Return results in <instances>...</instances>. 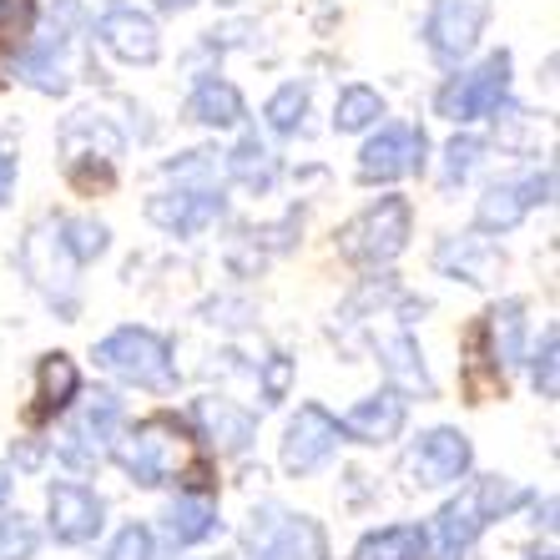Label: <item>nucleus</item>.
I'll use <instances>...</instances> for the list:
<instances>
[{
	"label": "nucleus",
	"mask_w": 560,
	"mask_h": 560,
	"mask_svg": "<svg viewBox=\"0 0 560 560\" xmlns=\"http://www.w3.org/2000/svg\"><path fill=\"white\" fill-rule=\"evenodd\" d=\"M117 465L127 469L131 485L142 490H162V485H192V490H208V465L192 455V440L172 415H152L142 419L131 434H121L112 444Z\"/></svg>",
	"instance_id": "1"
},
{
	"label": "nucleus",
	"mask_w": 560,
	"mask_h": 560,
	"mask_svg": "<svg viewBox=\"0 0 560 560\" xmlns=\"http://www.w3.org/2000/svg\"><path fill=\"white\" fill-rule=\"evenodd\" d=\"M515 505H525V490L505 475H480L469 480L450 505L434 515V560H469L475 540L495 521H505Z\"/></svg>",
	"instance_id": "2"
},
{
	"label": "nucleus",
	"mask_w": 560,
	"mask_h": 560,
	"mask_svg": "<svg viewBox=\"0 0 560 560\" xmlns=\"http://www.w3.org/2000/svg\"><path fill=\"white\" fill-rule=\"evenodd\" d=\"M248 560H328V535L313 515H293L278 500L258 505L243 530Z\"/></svg>",
	"instance_id": "3"
},
{
	"label": "nucleus",
	"mask_w": 560,
	"mask_h": 560,
	"mask_svg": "<svg viewBox=\"0 0 560 560\" xmlns=\"http://www.w3.org/2000/svg\"><path fill=\"white\" fill-rule=\"evenodd\" d=\"M96 364L112 369V374L127 378V384H137V389L167 394L172 384H177L167 339L152 334V328H117V334H106V339L96 343Z\"/></svg>",
	"instance_id": "4"
},
{
	"label": "nucleus",
	"mask_w": 560,
	"mask_h": 560,
	"mask_svg": "<svg viewBox=\"0 0 560 560\" xmlns=\"http://www.w3.org/2000/svg\"><path fill=\"white\" fill-rule=\"evenodd\" d=\"M77 46H81V11H77V0H61V5L51 11L46 36H40L36 46L21 56L15 77L26 81L31 92L61 96L66 86H71V51H77Z\"/></svg>",
	"instance_id": "5"
},
{
	"label": "nucleus",
	"mask_w": 560,
	"mask_h": 560,
	"mask_svg": "<svg viewBox=\"0 0 560 560\" xmlns=\"http://www.w3.org/2000/svg\"><path fill=\"white\" fill-rule=\"evenodd\" d=\"M405 248H409V202L405 197H378L374 208L359 212L339 233V253L349 262H364V268L394 262Z\"/></svg>",
	"instance_id": "6"
},
{
	"label": "nucleus",
	"mask_w": 560,
	"mask_h": 560,
	"mask_svg": "<svg viewBox=\"0 0 560 560\" xmlns=\"http://www.w3.org/2000/svg\"><path fill=\"white\" fill-rule=\"evenodd\" d=\"M21 268L61 318H77V258L61 243V222H36L21 243Z\"/></svg>",
	"instance_id": "7"
},
{
	"label": "nucleus",
	"mask_w": 560,
	"mask_h": 560,
	"mask_svg": "<svg viewBox=\"0 0 560 560\" xmlns=\"http://www.w3.org/2000/svg\"><path fill=\"white\" fill-rule=\"evenodd\" d=\"M505 96H510V51H495V56H485L475 71L450 81L434 106H440V117L465 127V121L495 117L500 106H505Z\"/></svg>",
	"instance_id": "8"
},
{
	"label": "nucleus",
	"mask_w": 560,
	"mask_h": 560,
	"mask_svg": "<svg viewBox=\"0 0 560 560\" xmlns=\"http://www.w3.org/2000/svg\"><path fill=\"white\" fill-rule=\"evenodd\" d=\"M117 434H121V399H117V394H96L92 405L66 424L61 444H56V455H61L71 469H81V475H86V469H96L106 455H112Z\"/></svg>",
	"instance_id": "9"
},
{
	"label": "nucleus",
	"mask_w": 560,
	"mask_h": 560,
	"mask_svg": "<svg viewBox=\"0 0 560 560\" xmlns=\"http://www.w3.org/2000/svg\"><path fill=\"white\" fill-rule=\"evenodd\" d=\"M469 459H475V450H469L465 434L440 424V430H424L405 450V480L415 485V490H440V485L465 480Z\"/></svg>",
	"instance_id": "10"
},
{
	"label": "nucleus",
	"mask_w": 560,
	"mask_h": 560,
	"mask_svg": "<svg viewBox=\"0 0 560 560\" xmlns=\"http://www.w3.org/2000/svg\"><path fill=\"white\" fill-rule=\"evenodd\" d=\"M485 21H490V0H434L430 21H424V40H430L434 61H465L480 40Z\"/></svg>",
	"instance_id": "11"
},
{
	"label": "nucleus",
	"mask_w": 560,
	"mask_h": 560,
	"mask_svg": "<svg viewBox=\"0 0 560 560\" xmlns=\"http://www.w3.org/2000/svg\"><path fill=\"white\" fill-rule=\"evenodd\" d=\"M46 521H51L56 546H92L106 525V505L96 490L77 480H61L46 490Z\"/></svg>",
	"instance_id": "12"
},
{
	"label": "nucleus",
	"mask_w": 560,
	"mask_h": 560,
	"mask_svg": "<svg viewBox=\"0 0 560 560\" xmlns=\"http://www.w3.org/2000/svg\"><path fill=\"white\" fill-rule=\"evenodd\" d=\"M419 162H424V131L389 121L359 152V183H399V177L419 172Z\"/></svg>",
	"instance_id": "13"
},
{
	"label": "nucleus",
	"mask_w": 560,
	"mask_h": 560,
	"mask_svg": "<svg viewBox=\"0 0 560 560\" xmlns=\"http://www.w3.org/2000/svg\"><path fill=\"white\" fill-rule=\"evenodd\" d=\"M339 450V419L318 405H303L299 415L288 419L283 430V469L288 475H313L324 469Z\"/></svg>",
	"instance_id": "14"
},
{
	"label": "nucleus",
	"mask_w": 560,
	"mask_h": 560,
	"mask_svg": "<svg viewBox=\"0 0 560 560\" xmlns=\"http://www.w3.org/2000/svg\"><path fill=\"white\" fill-rule=\"evenodd\" d=\"M96 36L117 61L127 66H152L162 56V36H156L152 15L137 11L131 0H112L102 15H96Z\"/></svg>",
	"instance_id": "15"
},
{
	"label": "nucleus",
	"mask_w": 560,
	"mask_h": 560,
	"mask_svg": "<svg viewBox=\"0 0 560 560\" xmlns=\"http://www.w3.org/2000/svg\"><path fill=\"white\" fill-rule=\"evenodd\" d=\"M222 192L218 187H177V192H156L147 202V218L162 228V233H177V237H192L202 233L208 222L222 218Z\"/></svg>",
	"instance_id": "16"
},
{
	"label": "nucleus",
	"mask_w": 560,
	"mask_h": 560,
	"mask_svg": "<svg viewBox=\"0 0 560 560\" xmlns=\"http://www.w3.org/2000/svg\"><path fill=\"white\" fill-rule=\"evenodd\" d=\"M550 192H556V172H535V177H525V183H500L480 197L475 222H480V233H510L530 208L550 202Z\"/></svg>",
	"instance_id": "17"
},
{
	"label": "nucleus",
	"mask_w": 560,
	"mask_h": 560,
	"mask_svg": "<svg viewBox=\"0 0 560 560\" xmlns=\"http://www.w3.org/2000/svg\"><path fill=\"white\" fill-rule=\"evenodd\" d=\"M434 268H440L444 278H465V283H475V288H490L505 273V253L480 233H459V237H444L440 243Z\"/></svg>",
	"instance_id": "18"
},
{
	"label": "nucleus",
	"mask_w": 560,
	"mask_h": 560,
	"mask_svg": "<svg viewBox=\"0 0 560 560\" xmlns=\"http://www.w3.org/2000/svg\"><path fill=\"white\" fill-rule=\"evenodd\" d=\"M399 430H405V394L394 389L369 394L364 405H353L339 424V434L353 444H389L399 440Z\"/></svg>",
	"instance_id": "19"
},
{
	"label": "nucleus",
	"mask_w": 560,
	"mask_h": 560,
	"mask_svg": "<svg viewBox=\"0 0 560 560\" xmlns=\"http://www.w3.org/2000/svg\"><path fill=\"white\" fill-rule=\"evenodd\" d=\"M192 419L218 455H243L253 444V415L243 405H233V399H197Z\"/></svg>",
	"instance_id": "20"
},
{
	"label": "nucleus",
	"mask_w": 560,
	"mask_h": 560,
	"mask_svg": "<svg viewBox=\"0 0 560 560\" xmlns=\"http://www.w3.org/2000/svg\"><path fill=\"white\" fill-rule=\"evenodd\" d=\"M485 339H490V364L505 378V369H515L525 353V303L521 299L495 303L490 318H485Z\"/></svg>",
	"instance_id": "21"
},
{
	"label": "nucleus",
	"mask_w": 560,
	"mask_h": 560,
	"mask_svg": "<svg viewBox=\"0 0 560 560\" xmlns=\"http://www.w3.org/2000/svg\"><path fill=\"white\" fill-rule=\"evenodd\" d=\"M378 359H384V374H389L394 394H419V399H434V378L424 374V359H419V343L409 334H394V339L378 343Z\"/></svg>",
	"instance_id": "22"
},
{
	"label": "nucleus",
	"mask_w": 560,
	"mask_h": 560,
	"mask_svg": "<svg viewBox=\"0 0 560 560\" xmlns=\"http://www.w3.org/2000/svg\"><path fill=\"white\" fill-rule=\"evenodd\" d=\"M218 505H212L208 495H183L172 500L167 515H162V530H167L172 546H202V540H212L218 535Z\"/></svg>",
	"instance_id": "23"
},
{
	"label": "nucleus",
	"mask_w": 560,
	"mask_h": 560,
	"mask_svg": "<svg viewBox=\"0 0 560 560\" xmlns=\"http://www.w3.org/2000/svg\"><path fill=\"white\" fill-rule=\"evenodd\" d=\"M36 378H40V389H36V409H31L36 424L40 419H56L61 409H71V399H77V389H81V374L66 353H46Z\"/></svg>",
	"instance_id": "24"
},
{
	"label": "nucleus",
	"mask_w": 560,
	"mask_h": 560,
	"mask_svg": "<svg viewBox=\"0 0 560 560\" xmlns=\"http://www.w3.org/2000/svg\"><path fill=\"white\" fill-rule=\"evenodd\" d=\"M353 560H430V530L419 525H384V530H369Z\"/></svg>",
	"instance_id": "25"
},
{
	"label": "nucleus",
	"mask_w": 560,
	"mask_h": 560,
	"mask_svg": "<svg viewBox=\"0 0 560 560\" xmlns=\"http://www.w3.org/2000/svg\"><path fill=\"white\" fill-rule=\"evenodd\" d=\"M228 172H233V183H243L248 192H268V187L278 183V156L268 152V142H262L258 131H248V137L233 147V156H228Z\"/></svg>",
	"instance_id": "26"
},
{
	"label": "nucleus",
	"mask_w": 560,
	"mask_h": 560,
	"mask_svg": "<svg viewBox=\"0 0 560 560\" xmlns=\"http://www.w3.org/2000/svg\"><path fill=\"white\" fill-rule=\"evenodd\" d=\"M187 112H192V121H202V127H237V121H243V96H237L233 81L208 77L192 92Z\"/></svg>",
	"instance_id": "27"
},
{
	"label": "nucleus",
	"mask_w": 560,
	"mask_h": 560,
	"mask_svg": "<svg viewBox=\"0 0 560 560\" xmlns=\"http://www.w3.org/2000/svg\"><path fill=\"white\" fill-rule=\"evenodd\" d=\"M378 117H384L378 92H369V86H349V92L339 96V106H334V131H364V127H374Z\"/></svg>",
	"instance_id": "28"
},
{
	"label": "nucleus",
	"mask_w": 560,
	"mask_h": 560,
	"mask_svg": "<svg viewBox=\"0 0 560 560\" xmlns=\"http://www.w3.org/2000/svg\"><path fill=\"white\" fill-rule=\"evenodd\" d=\"M303 112H308V86H303V81L278 86V92L268 96V106H262V117H268V127H273V131H299L303 127Z\"/></svg>",
	"instance_id": "29"
},
{
	"label": "nucleus",
	"mask_w": 560,
	"mask_h": 560,
	"mask_svg": "<svg viewBox=\"0 0 560 560\" xmlns=\"http://www.w3.org/2000/svg\"><path fill=\"white\" fill-rule=\"evenodd\" d=\"M106 228L102 222H92V218H66L61 222V243H66V253H71V258H77V268L81 262H96L106 253Z\"/></svg>",
	"instance_id": "30"
},
{
	"label": "nucleus",
	"mask_w": 560,
	"mask_h": 560,
	"mask_svg": "<svg viewBox=\"0 0 560 560\" xmlns=\"http://www.w3.org/2000/svg\"><path fill=\"white\" fill-rule=\"evenodd\" d=\"M36 31V0H0V51H26Z\"/></svg>",
	"instance_id": "31"
},
{
	"label": "nucleus",
	"mask_w": 560,
	"mask_h": 560,
	"mask_svg": "<svg viewBox=\"0 0 560 560\" xmlns=\"http://www.w3.org/2000/svg\"><path fill=\"white\" fill-rule=\"evenodd\" d=\"M556 359H560V334H556V328H546V334H540V343H535V353H530V374H535L540 399H556V389H560Z\"/></svg>",
	"instance_id": "32"
},
{
	"label": "nucleus",
	"mask_w": 560,
	"mask_h": 560,
	"mask_svg": "<svg viewBox=\"0 0 560 560\" xmlns=\"http://www.w3.org/2000/svg\"><path fill=\"white\" fill-rule=\"evenodd\" d=\"M40 546V530L26 515H5L0 521V560H31Z\"/></svg>",
	"instance_id": "33"
},
{
	"label": "nucleus",
	"mask_w": 560,
	"mask_h": 560,
	"mask_svg": "<svg viewBox=\"0 0 560 560\" xmlns=\"http://www.w3.org/2000/svg\"><path fill=\"white\" fill-rule=\"evenodd\" d=\"M480 156H485L480 137H455V142L444 147V187H459V183H465Z\"/></svg>",
	"instance_id": "34"
},
{
	"label": "nucleus",
	"mask_w": 560,
	"mask_h": 560,
	"mask_svg": "<svg viewBox=\"0 0 560 560\" xmlns=\"http://www.w3.org/2000/svg\"><path fill=\"white\" fill-rule=\"evenodd\" d=\"M102 560H152V530H147V525H127V530L106 546Z\"/></svg>",
	"instance_id": "35"
},
{
	"label": "nucleus",
	"mask_w": 560,
	"mask_h": 560,
	"mask_svg": "<svg viewBox=\"0 0 560 560\" xmlns=\"http://www.w3.org/2000/svg\"><path fill=\"white\" fill-rule=\"evenodd\" d=\"M288 384H293V364H288L283 353H273V359H268V369H262V405L288 399Z\"/></svg>",
	"instance_id": "36"
},
{
	"label": "nucleus",
	"mask_w": 560,
	"mask_h": 560,
	"mask_svg": "<svg viewBox=\"0 0 560 560\" xmlns=\"http://www.w3.org/2000/svg\"><path fill=\"white\" fill-rule=\"evenodd\" d=\"M11 187H15V156H11V152H0V202L11 197Z\"/></svg>",
	"instance_id": "37"
},
{
	"label": "nucleus",
	"mask_w": 560,
	"mask_h": 560,
	"mask_svg": "<svg viewBox=\"0 0 560 560\" xmlns=\"http://www.w3.org/2000/svg\"><path fill=\"white\" fill-rule=\"evenodd\" d=\"M197 0H156V11H167V15H183V11H192Z\"/></svg>",
	"instance_id": "38"
},
{
	"label": "nucleus",
	"mask_w": 560,
	"mask_h": 560,
	"mask_svg": "<svg viewBox=\"0 0 560 560\" xmlns=\"http://www.w3.org/2000/svg\"><path fill=\"white\" fill-rule=\"evenodd\" d=\"M21 465H40V444H21Z\"/></svg>",
	"instance_id": "39"
},
{
	"label": "nucleus",
	"mask_w": 560,
	"mask_h": 560,
	"mask_svg": "<svg viewBox=\"0 0 560 560\" xmlns=\"http://www.w3.org/2000/svg\"><path fill=\"white\" fill-rule=\"evenodd\" d=\"M5 500H11V469L0 465V510H5Z\"/></svg>",
	"instance_id": "40"
},
{
	"label": "nucleus",
	"mask_w": 560,
	"mask_h": 560,
	"mask_svg": "<svg viewBox=\"0 0 560 560\" xmlns=\"http://www.w3.org/2000/svg\"><path fill=\"white\" fill-rule=\"evenodd\" d=\"M218 5H237V0H218Z\"/></svg>",
	"instance_id": "41"
}]
</instances>
